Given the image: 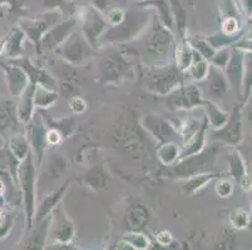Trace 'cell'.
<instances>
[{"label": "cell", "mask_w": 252, "mask_h": 250, "mask_svg": "<svg viewBox=\"0 0 252 250\" xmlns=\"http://www.w3.org/2000/svg\"><path fill=\"white\" fill-rule=\"evenodd\" d=\"M216 138L232 145H236L242 140V116L240 108L236 107L233 109L231 118H228L226 124L217 133Z\"/></svg>", "instance_id": "cell-1"}, {"label": "cell", "mask_w": 252, "mask_h": 250, "mask_svg": "<svg viewBox=\"0 0 252 250\" xmlns=\"http://www.w3.org/2000/svg\"><path fill=\"white\" fill-rule=\"evenodd\" d=\"M4 70H5L6 83L10 94L14 96H20L28 85V78L25 73L20 68L13 65L4 66Z\"/></svg>", "instance_id": "cell-2"}, {"label": "cell", "mask_w": 252, "mask_h": 250, "mask_svg": "<svg viewBox=\"0 0 252 250\" xmlns=\"http://www.w3.org/2000/svg\"><path fill=\"white\" fill-rule=\"evenodd\" d=\"M34 169L32 167L31 160H25L24 164L20 168V179H22V187L24 190L25 204H27V212L28 218L32 217L33 213V180H34Z\"/></svg>", "instance_id": "cell-3"}, {"label": "cell", "mask_w": 252, "mask_h": 250, "mask_svg": "<svg viewBox=\"0 0 252 250\" xmlns=\"http://www.w3.org/2000/svg\"><path fill=\"white\" fill-rule=\"evenodd\" d=\"M177 72L175 70H166L161 74H156L151 80V90L157 94H167L178 84Z\"/></svg>", "instance_id": "cell-4"}, {"label": "cell", "mask_w": 252, "mask_h": 250, "mask_svg": "<svg viewBox=\"0 0 252 250\" xmlns=\"http://www.w3.org/2000/svg\"><path fill=\"white\" fill-rule=\"evenodd\" d=\"M227 73L232 85L241 93L242 89V72H244V52L235 50L233 55H230L227 63Z\"/></svg>", "instance_id": "cell-5"}, {"label": "cell", "mask_w": 252, "mask_h": 250, "mask_svg": "<svg viewBox=\"0 0 252 250\" xmlns=\"http://www.w3.org/2000/svg\"><path fill=\"white\" fill-rule=\"evenodd\" d=\"M202 103V98L196 88H186L172 96V104L175 108H192Z\"/></svg>", "instance_id": "cell-6"}, {"label": "cell", "mask_w": 252, "mask_h": 250, "mask_svg": "<svg viewBox=\"0 0 252 250\" xmlns=\"http://www.w3.org/2000/svg\"><path fill=\"white\" fill-rule=\"evenodd\" d=\"M169 45V36L167 31L163 29H156L148 38V48L150 52L155 53L156 55L161 56L168 52Z\"/></svg>", "instance_id": "cell-7"}, {"label": "cell", "mask_w": 252, "mask_h": 250, "mask_svg": "<svg viewBox=\"0 0 252 250\" xmlns=\"http://www.w3.org/2000/svg\"><path fill=\"white\" fill-rule=\"evenodd\" d=\"M210 72V83H208V85H210V94H212L214 98H220V96L224 95L226 91L228 90L227 79L217 69L212 68Z\"/></svg>", "instance_id": "cell-8"}, {"label": "cell", "mask_w": 252, "mask_h": 250, "mask_svg": "<svg viewBox=\"0 0 252 250\" xmlns=\"http://www.w3.org/2000/svg\"><path fill=\"white\" fill-rule=\"evenodd\" d=\"M242 93L244 99H249L252 93V53L244 52V72H242Z\"/></svg>", "instance_id": "cell-9"}, {"label": "cell", "mask_w": 252, "mask_h": 250, "mask_svg": "<svg viewBox=\"0 0 252 250\" xmlns=\"http://www.w3.org/2000/svg\"><path fill=\"white\" fill-rule=\"evenodd\" d=\"M189 66H191L192 78L196 80L205 79L207 77L208 72H210V68H208L206 58L201 56L197 52L193 53V58H192V63Z\"/></svg>", "instance_id": "cell-10"}, {"label": "cell", "mask_w": 252, "mask_h": 250, "mask_svg": "<svg viewBox=\"0 0 252 250\" xmlns=\"http://www.w3.org/2000/svg\"><path fill=\"white\" fill-rule=\"evenodd\" d=\"M126 219H127V223L129 224V226H132L133 229H139L147 223L148 213L142 206H136L128 213Z\"/></svg>", "instance_id": "cell-11"}, {"label": "cell", "mask_w": 252, "mask_h": 250, "mask_svg": "<svg viewBox=\"0 0 252 250\" xmlns=\"http://www.w3.org/2000/svg\"><path fill=\"white\" fill-rule=\"evenodd\" d=\"M230 169H231V174H232L233 179H236L237 182L241 180L242 176L246 174V167H245V163L242 160V157L240 155L238 151H232L230 154Z\"/></svg>", "instance_id": "cell-12"}, {"label": "cell", "mask_w": 252, "mask_h": 250, "mask_svg": "<svg viewBox=\"0 0 252 250\" xmlns=\"http://www.w3.org/2000/svg\"><path fill=\"white\" fill-rule=\"evenodd\" d=\"M206 105L208 107V114H210V120L212 123L215 128H222L226 124V121L228 120V114L222 111L217 105L212 104V103L206 102Z\"/></svg>", "instance_id": "cell-13"}, {"label": "cell", "mask_w": 252, "mask_h": 250, "mask_svg": "<svg viewBox=\"0 0 252 250\" xmlns=\"http://www.w3.org/2000/svg\"><path fill=\"white\" fill-rule=\"evenodd\" d=\"M177 64L181 70L189 68L193 58V53H192L191 47L186 43H181L177 48Z\"/></svg>", "instance_id": "cell-14"}, {"label": "cell", "mask_w": 252, "mask_h": 250, "mask_svg": "<svg viewBox=\"0 0 252 250\" xmlns=\"http://www.w3.org/2000/svg\"><path fill=\"white\" fill-rule=\"evenodd\" d=\"M9 146H10V151L17 159L24 160L27 158V154H28V143H27V140L23 137L18 135V137L11 138L10 145Z\"/></svg>", "instance_id": "cell-15"}, {"label": "cell", "mask_w": 252, "mask_h": 250, "mask_svg": "<svg viewBox=\"0 0 252 250\" xmlns=\"http://www.w3.org/2000/svg\"><path fill=\"white\" fill-rule=\"evenodd\" d=\"M57 99L56 93H50L49 90H45L43 86L39 85L38 89H36L35 94H34L33 103L35 105H42V107H47V105L52 104L54 100Z\"/></svg>", "instance_id": "cell-16"}, {"label": "cell", "mask_w": 252, "mask_h": 250, "mask_svg": "<svg viewBox=\"0 0 252 250\" xmlns=\"http://www.w3.org/2000/svg\"><path fill=\"white\" fill-rule=\"evenodd\" d=\"M231 224L236 229H245L250 224V215L249 213L245 212L244 209H236L231 214Z\"/></svg>", "instance_id": "cell-17"}, {"label": "cell", "mask_w": 252, "mask_h": 250, "mask_svg": "<svg viewBox=\"0 0 252 250\" xmlns=\"http://www.w3.org/2000/svg\"><path fill=\"white\" fill-rule=\"evenodd\" d=\"M159 159L164 163L166 165L171 164L176 158L180 154V149L176 144H166V145L162 146V149L159 150Z\"/></svg>", "instance_id": "cell-18"}, {"label": "cell", "mask_w": 252, "mask_h": 250, "mask_svg": "<svg viewBox=\"0 0 252 250\" xmlns=\"http://www.w3.org/2000/svg\"><path fill=\"white\" fill-rule=\"evenodd\" d=\"M23 40V33L19 29H13L9 35V56H15L20 52V44Z\"/></svg>", "instance_id": "cell-19"}, {"label": "cell", "mask_w": 252, "mask_h": 250, "mask_svg": "<svg viewBox=\"0 0 252 250\" xmlns=\"http://www.w3.org/2000/svg\"><path fill=\"white\" fill-rule=\"evenodd\" d=\"M125 240L134 249H147L150 247V240L143 234H128Z\"/></svg>", "instance_id": "cell-20"}, {"label": "cell", "mask_w": 252, "mask_h": 250, "mask_svg": "<svg viewBox=\"0 0 252 250\" xmlns=\"http://www.w3.org/2000/svg\"><path fill=\"white\" fill-rule=\"evenodd\" d=\"M13 124V111L8 103L0 104V130L8 129Z\"/></svg>", "instance_id": "cell-21"}, {"label": "cell", "mask_w": 252, "mask_h": 250, "mask_svg": "<svg viewBox=\"0 0 252 250\" xmlns=\"http://www.w3.org/2000/svg\"><path fill=\"white\" fill-rule=\"evenodd\" d=\"M233 182L231 179L223 178L216 183V193L221 198H228L233 193Z\"/></svg>", "instance_id": "cell-22"}, {"label": "cell", "mask_w": 252, "mask_h": 250, "mask_svg": "<svg viewBox=\"0 0 252 250\" xmlns=\"http://www.w3.org/2000/svg\"><path fill=\"white\" fill-rule=\"evenodd\" d=\"M214 178L212 174H207V175H198V176H194L192 180H189L187 184H186V190L189 193H193L196 190H198L200 188H202L206 183L210 180V179Z\"/></svg>", "instance_id": "cell-23"}, {"label": "cell", "mask_w": 252, "mask_h": 250, "mask_svg": "<svg viewBox=\"0 0 252 250\" xmlns=\"http://www.w3.org/2000/svg\"><path fill=\"white\" fill-rule=\"evenodd\" d=\"M64 189H65V187H64L62 190H58V192L53 193L52 195L48 196V198L45 199V201H44V203H43L42 208H40V214H39V215H40V218L45 217V215H47L48 213H49V210L52 209L53 206H54V205H53V204H56L57 201L59 200V198H61L62 194H63Z\"/></svg>", "instance_id": "cell-24"}, {"label": "cell", "mask_w": 252, "mask_h": 250, "mask_svg": "<svg viewBox=\"0 0 252 250\" xmlns=\"http://www.w3.org/2000/svg\"><path fill=\"white\" fill-rule=\"evenodd\" d=\"M203 141H205V128L192 139V144L191 146L187 149V151H186V155H192L194 154V153H197V151L202 148Z\"/></svg>", "instance_id": "cell-25"}, {"label": "cell", "mask_w": 252, "mask_h": 250, "mask_svg": "<svg viewBox=\"0 0 252 250\" xmlns=\"http://www.w3.org/2000/svg\"><path fill=\"white\" fill-rule=\"evenodd\" d=\"M238 29V23L235 18H228V19L224 20L223 27H222V30H223V34L226 35H232L237 31Z\"/></svg>", "instance_id": "cell-26"}, {"label": "cell", "mask_w": 252, "mask_h": 250, "mask_svg": "<svg viewBox=\"0 0 252 250\" xmlns=\"http://www.w3.org/2000/svg\"><path fill=\"white\" fill-rule=\"evenodd\" d=\"M228 60H230V55H228L227 50H222L220 54L212 56V61H214L215 65L219 66V68H224V66L227 65Z\"/></svg>", "instance_id": "cell-27"}, {"label": "cell", "mask_w": 252, "mask_h": 250, "mask_svg": "<svg viewBox=\"0 0 252 250\" xmlns=\"http://www.w3.org/2000/svg\"><path fill=\"white\" fill-rule=\"evenodd\" d=\"M196 47L200 49L201 54L203 55V58L212 59V56L215 55V52L214 49H212V47H211L210 44H207V43H205V41H198V43L196 44Z\"/></svg>", "instance_id": "cell-28"}, {"label": "cell", "mask_w": 252, "mask_h": 250, "mask_svg": "<svg viewBox=\"0 0 252 250\" xmlns=\"http://www.w3.org/2000/svg\"><path fill=\"white\" fill-rule=\"evenodd\" d=\"M69 107L74 113H83L84 110H86V103H84L83 99L75 96V98H72V99H70Z\"/></svg>", "instance_id": "cell-29"}, {"label": "cell", "mask_w": 252, "mask_h": 250, "mask_svg": "<svg viewBox=\"0 0 252 250\" xmlns=\"http://www.w3.org/2000/svg\"><path fill=\"white\" fill-rule=\"evenodd\" d=\"M157 240L161 245H164V247H167V245L171 244V242H172L171 233H169V231H161V233H158L157 234Z\"/></svg>", "instance_id": "cell-30"}, {"label": "cell", "mask_w": 252, "mask_h": 250, "mask_svg": "<svg viewBox=\"0 0 252 250\" xmlns=\"http://www.w3.org/2000/svg\"><path fill=\"white\" fill-rule=\"evenodd\" d=\"M240 184H241V188L245 190V192H251L252 190V175L251 174H245L244 176L240 180Z\"/></svg>", "instance_id": "cell-31"}, {"label": "cell", "mask_w": 252, "mask_h": 250, "mask_svg": "<svg viewBox=\"0 0 252 250\" xmlns=\"http://www.w3.org/2000/svg\"><path fill=\"white\" fill-rule=\"evenodd\" d=\"M123 19V13L122 10H119V9H112L111 13H109V20L112 22V24L117 25L119 23L122 22Z\"/></svg>", "instance_id": "cell-32"}, {"label": "cell", "mask_w": 252, "mask_h": 250, "mask_svg": "<svg viewBox=\"0 0 252 250\" xmlns=\"http://www.w3.org/2000/svg\"><path fill=\"white\" fill-rule=\"evenodd\" d=\"M47 141L49 144H52V145H57L61 141V135L56 130H50L47 134Z\"/></svg>", "instance_id": "cell-33"}, {"label": "cell", "mask_w": 252, "mask_h": 250, "mask_svg": "<svg viewBox=\"0 0 252 250\" xmlns=\"http://www.w3.org/2000/svg\"><path fill=\"white\" fill-rule=\"evenodd\" d=\"M238 48H240L241 50H247V52L252 53V39H247L246 41H242V43H240Z\"/></svg>", "instance_id": "cell-34"}, {"label": "cell", "mask_w": 252, "mask_h": 250, "mask_svg": "<svg viewBox=\"0 0 252 250\" xmlns=\"http://www.w3.org/2000/svg\"><path fill=\"white\" fill-rule=\"evenodd\" d=\"M5 48H6V41H5V39L0 38V55L3 54L4 50H5Z\"/></svg>", "instance_id": "cell-35"}, {"label": "cell", "mask_w": 252, "mask_h": 250, "mask_svg": "<svg viewBox=\"0 0 252 250\" xmlns=\"http://www.w3.org/2000/svg\"><path fill=\"white\" fill-rule=\"evenodd\" d=\"M249 119H250V121L252 123V96H251V100H250V104H249Z\"/></svg>", "instance_id": "cell-36"}, {"label": "cell", "mask_w": 252, "mask_h": 250, "mask_svg": "<svg viewBox=\"0 0 252 250\" xmlns=\"http://www.w3.org/2000/svg\"><path fill=\"white\" fill-rule=\"evenodd\" d=\"M4 222H5V218H4L3 212H0V228H3Z\"/></svg>", "instance_id": "cell-37"}, {"label": "cell", "mask_w": 252, "mask_h": 250, "mask_svg": "<svg viewBox=\"0 0 252 250\" xmlns=\"http://www.w3.org/2000/svg\"><path fill=\"white\" fill-rule=\"evenodd\" d=\"M3 193H4V184L3 182L0 180V195H3Z\"/></svg>", "instance_id": "cell-38"}, {"label": "cell", "mask_w": 252, "mask_h": 250, "mask_svg": "<svg viewBox=\"0 0 252 250\" xmlns=\"http://www.w3.org/2000/svg\"><path fill=\"white\" fill-rule=\"evenodd\" d=\"M246 39H252V27H251V29L249 30V33H247Z\"/></svg>", "instance_id": "cell-39"}, {"label": "cell", "mask_w": 252, "mask_h": 250, "mask_svg": "<svg viewBox=\"0 0 252 250\" xmlns=\"http://www.w3.org/2000/svg\"><path fill=\"white\" fill-rule=\"evenodd\" d=\"M251 175H252V160H251Z\"/></svg>", "instance_id": "cell-40"}]
</instances>
